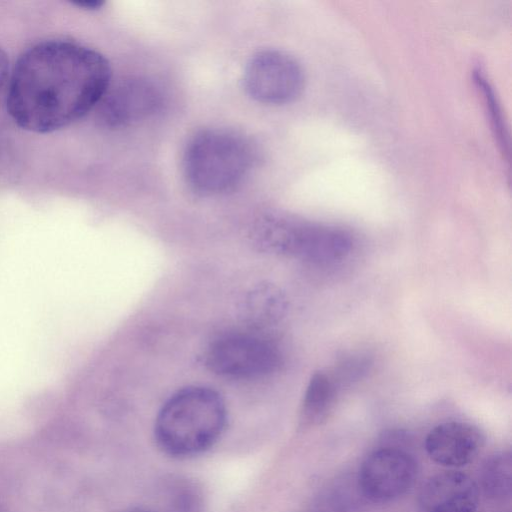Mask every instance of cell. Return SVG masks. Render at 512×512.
Masks as SVG:
<instances>
[{"label":"cell","mask_w":512,"mask_h":512,"mask_svg":"<svg viewBox=\"0 0 512 512\" xmlns=\"http://www.w3.org/2000/svg\"><path fill=\"white\" fill-rule=\"evenodd\" d=\"M336 397V387L331 378L316 372L307 386L301 409V420L305 426L319 425L330 414Z\"/></svg>","instance_id":"cell-11"},{"label":"cell","mask_w":512,"mask_h":512,"mask_svg":"<svg viewBox=\"0 0 512 512\" xmlns=\"http://www.w3.org/2000/svg\"><path fill=\"white\" fill-rule=\"evenodd\" d=\"M285 309L283 294L272 285L256 289L248 299L249 315L257 322L275 321L283 315Z\"/></svg>","instance_id":"cell-13"},{"label":"cell","mask_w":512,"mask_h":512,"mask_svg":"<svg viewBox=\"0 0 512 512\" xmlns=\"http://www.w3.org/2000/svg\"><path fill=\"white\" fill-rule=\"evenodd\" d=\"M413 455L399 447H382L363 461L358 476L362 494L374 503H387L405 494L417 476Z\"/></svg>","instance_id":"cell-6"},{"label":"cell","mask_w":512,"mask_h":512,"mask_svg":"<svg viewBox=\"0 0 512 512\" xmlns=\"http://www.w3.org/2000/svg\"><path fill=\"white\" fill-rule=\"evenodd\" d=\"M72 4L85 10H97L104 4L101 0H75Z\"/></svg>","instance_id":"cell-16"},{"label":"cell","mask_w":512,"mask_h":512,"mask_svg":"<svg viewBox=\"0 0 512 512\" xmlns=\"http://www.w3.org/2000/svg\"><path fill=\"white\" fill-rule=\"evenodd\" d=\"M9 75V59L4 51V49L0 46V90L4 86Z\"/></svg>","instance_id":"cell-15"},{"label":"cell","mask_w":512,"mask_h":512,"mask_svg":"<svg viewBox=\"0 0 512 512\" xmlns=\"http://www.w3.org/2000/svg\"><path fill=\"white\" fill-rule=\"evenodd\" d=\"M226 407L217 392L187 387L161 407L154 434L160 449L173 457H189L211 447L226 423Z\"/></svg>","instance_id":"cell-2"},{"label":"cell","mask_w":512,"mask_h":512,"mask_svg":"<svg viewBox=\"0 0 512 512\" xmlns=\"http://www.w3.org/2000/svg\"><path fill=\"white\" fill-rule=\"evenodd\" d=\"M481 486L485 495L496 501L511 496L512 459L509 451L498 452L484 462L481 469Z\"/></svg>","instance_id":"cell-12"},{"label":"cell","mask_w":512,"mask_h":512,"mask_svg":"<svg viewBox=\"0 0 512 512\" xmlns=\"http://www.w3.org/2000/svg\"><path fill=\"white\" fill-rule=\"evenodd\" d=\"M484 436L480 430L464 422H445L427 434L425 449L436 463L446 467L467 465L480 452Z\"/></svg>","instance_id":"cell-9"},{"label":"cell","mask_w":512,"mask_h":512,"mask_svg":"<svg viewBox=\"0 0 512 512\" xmlns=\"http://www.w3.org/2000/svg\"><path fill=\"white\" fill-rule=\"evenodd\" d=\"M353 248L344 230L322 224L290 220L285 239V254L315 264H334L345 259Z\"/></svg>","instance_id":"cell-7"},{"label":"cell","mask_w":512,"mask_h":512,"mask_svg":"<svg viewBox=\"0 0 512 512\" xmlns=\"http://www.w3.org/2000/svg\"><path fill=\"white\" fill-rule=\"evenodd\" d=\"M254 163L251 143L225 129L197 133L184 153V173L189 185L205 195L227 192L246 177Z\"/></svg>","instance_id":"cell-3"},{"label":"cell","mask_w":512,"mask_h":512,"mask_svg":"<svg viewBox=\"0 0 512 512\" xmlns=\"http://www.w3.org/2000/svg\"><path fill=\"white\" fill-rule=\"evenodd\" d=\"M99 104L100 120L112 128L122 127L157 111L161 94L151 82L131 78L108 88Z\"/></svg>","instance_id":"cell-8"},{"label":"cell","mask_w":512,"mask_h":512,"mask_svg":"<svg viewBox=\"0 0 512 512\" xmlns=\"http://www.w3.org/2000/svg\"><path fill=\"white\" fill-rule=\"evenodd\" d=\"M476 80L478 82V85L482 91V94L484 95L485 103L487 106V112L490 113L491 122L493 124V128L495 130L496 136H498L499 143L504 146L505 143V133L503 132L504 128L502 125V120L499 112L498 105L495 101V97L493 95V91L487 83L484 76H482L480 73H477Z\"/></svg>","instance_id":"cell-14"},{"label":"cell","mask_w":512,"mask_h":512,"mask_svg":"<svg viewBox=\"0 0 512 512\" xmlns=\"http://www.w3.org/2000/svg\"><path fill=\"white\" fill-rule=\"evenodd\" d=\"M304 80L298 61L278 50H265L254 55L244 74L250 96L265 104L293 101L303 90Z\"/></svg>","instance_id":"cell-5"},{"label":"cell","mask_w":512,"mask_h":512,"mask_svg":"<svg viewBox=\"0 0 512 512\" xmlns=\"http://www.w3.org/2000/svg\"><path fill=\"white\" fill-rule=\"evenodd\" d=\"M208 368L229 378H255L273 372L280 364L278 348L253 334H231L215 340L207 349Z\"/></svg>","instance_id":"cell-4"},{"label":"cell","mask_w":512,"mask_h":512,"mask_svg":"<svg viewBox=\"0 0 512 512\" xmlns=\"http://www.w3.org/2000/svg\"><path fill=\"white\" fill-rule=\"evenodd\" d=\"M477 484L457 471L439 473L426 481L418 497L419 512H476Z\"/></svg>","instance_id":"cell-10"},{"label":"cell","mask_w":512,"mask_h":512,"mask_svg":"<svg viewBox=\"0 0 512 512\" xmlns=\"http://www.w3.org/2000/svg\"><path fill=\"white\" fill-rule=\"evenodd\" d=\"M124 512H150V511H148L146 509H142V508H133V509H130V510H127Z\"/></svg>","instance_id":"cell-17"},{"label":"cell","mask_w":512,"mask_h":512,"mask_svg":"<svg viewBox=\"0 0 512 512\" xmlns=\"http://www.w3.org/2000/svg\"><path fill=\"white\" fill-rule=\"evenodd\" d=\"M110 80V65L99 52L66 40L43 41L26 50L15 64L7 112L23 130L55 132L98 105Z\"/></svg>","instance_id":"cell-1"}]
</instances>
